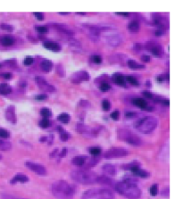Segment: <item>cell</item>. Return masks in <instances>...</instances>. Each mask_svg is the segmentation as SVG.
I'll return each instance as SVG.
<instances>
[{"mask_svg":"<svg viewBox=\"0 0 183 199\" xmlns=\"http://www.w3.org/2000/svg\"><path fill=\"white\" fill-rule=\"evenodd\" d=\"M40 114H41V115L44 117V119H48V118L52 116V112H51V110L48 109V108H43V109H41Z\"/></svg>","mask_w":183,"mask_h":199,"instance_id":"obj_35","label":"cell"},{"mask_svg":"<svg viewBox=\"0 0 183 199\" xmlns=\"http://www.w3.org/2000/svg\"><path fill=\"white\" fill-rule=\"evenodd\" d=\"M0 159H1V155H0Z\"/></svg>","mask_w":183,"mask_h":199,"instance_id":"obj_63","label":"cell"},{"mask_svg":"<svg viewBox=\"0 0 183 199\" xmlns=\"http://www.w3.org/2000/svg\"><path fill=\"white\" fill-rule=\"evenodd\" d=\"M58 152V148H56V150L55 151H53V153L50 154V156H51V158H53V157H55L56 155H57V154Z\"/></svg>","mask_w":183,"mask_h":199,"instance_id":"obj_59","label":"cell"},{"mask_svg":"<svg viewBox=\"0 0 183 199\" xmlns=\"http://www.w3.org/2000/svg\"><path fill=\"white\" fill-rule=\"evenodd\" d=\"M50 125H51V122H50V121H49L48 119H42V120L39 121V126H40L41 128L46 129V128H48Z\"/></svg>","mask_w":183,"mask_h":199,"instance_id":"obj_37","label":"cell"},{"mask_svg":"<svg viewBox=\"0 0 183 199\" xmlns=\"http://www.w3.org/2000/svg\"><path fill=\"white\" fill-rule=\"evenodd\" d=\"M52 193L57 199H73L74 187L65 180H57L52 185Z\"/></svg>","mask_w":183,"mask_h":199,"instance_id":"obj_2","label":"cell"},{"mask_svg":"<svg viewBox=\"0 0 183 199\" xmlns=\"http://www.w3.org/2000/svg\"><path fill=\"white\" fill-rule=\"evenodd\" d=\"M33 63H34V59L32 58V57H26V58L24 59V61H23V63H24V65H26V66H30V65H31Z\"/></svg>","mask_w":183,"mask_h":199,"instance_id":"obj_45","label":"cell"},{"mask_svg":"<svg viewBox=\"0 0 183 199\" xmlns=\"http://www.w3.org/2000/svg\"><path fill=\"white\" fill-rule=\"evenodd\" d=\"M0 67H1V64H0Z\"/></svg>","mask_w":183,"mask_h":199,"instance_id":"obj_64","label":"cell"},{"mask_svg":"<svg viewBox=\"0 0 183 199\" xmlns=\"http://www.w3.org/2000/svg\"><path fill=\"white\" fill-rule=\"evenodd\" d=\"M89 80H90V75H89L88 72H86L84 71H79L77 73H74L71 76V82L76 83V84H79L81 81H87Z\"/></svg>","mask_w":183,"mask_h":199,"instance_id":"obj_12","label":"cell"},{"mask_svg":"<svg viewBox=\"0 0 183 199\" xmlns=\"http://www.w3.org/2000/svg\"><path fill=\"white\" fill-rule=\"evenodd\" d=\"M57 129L58 131H59V133H60V139L63 141L68 140V139L70 138V134H69L68 132L65 131L64 129H63L62 127H60V126H58Z\"/></svg>","mask_w":183,"mask_h":199,"instance_id":"obj_31","label":"cell"},{"mask_svg":"<svg viewBox=\"0 0 183 199\" xmlns=\"http://www.w3.org/2000/svg\"><path fill=\"white\" fill-rule=\"evenodd\" d=\"M128 29L130 32L132 33H137L140 30V24H139V22L138 21H136V20H133L131 21L129 25H128Z\"/></svg>","mask_w":183,"mask_h":199,"instance_id":"obj_25","label":"cell"},{"mask_svg":"<svg viewBox=\"0 0 183 199\" xmlns=\"http://www.w3.org/2000/svg\"><path fill=\"white\" fill-rule=\"evenodd\" d=\"M96 183H99L101 185H106V186H115V181L106 176H101V177H97Z\"/></svg>","mask_w":183,"mask_h":199,"instance_id":"obj_19","label":"cell"},{"mask_svg":"<svg viewBox=\"0 0 183 199\" xmlns=\"http://www.w3.org/2000/svg\"><path fill=\"white\" fill-rule=\"evenodd\" d=\"M71 177L76 182L84 185L96 183L97 179V176L88 169H79V170L72 171L71 172Z\"/></svg>","mask_w":183,"mask_h":199,"instance_id":"obj_3","label":"cell"},{"mask_svg":"<svg viewBox=\"0 0 183 199\" xmlns=\"http://www.w3.org/2000/svg\"><path fill=\"white\" fill-rule=\"evenodd\" d=\"M89 152L90 154L94 155V156H97V155H99L100 153H101V148L99 147H92L89 149Z\"/></svg>","mask_w":183,"mask_h":199,"instance_id":"obj_36","label":"cell"},{"mask_svg":"<svg viewBox=\"0 0 183 199\" xmlns=\"http://www.w3.org/2000/svg\"><path fill=\"white\" fill-rule=\"evenodd\" d=\"M146 48L150 50L151 53L155 56H156V57H161L162 55L163 54V47L161 45H159V44H155L153 42H148L146 44Z\"/></svg>","mask_w":183,"mask_h":199,"instance_id":"obj_11","label":"cell"},{"mask_svg":"<svg viewBox=\"0 0 183 199\" xmlns=\"http://www.w3.org/2000/svg\"><path fill=\"white\" fill-rule=\"evenodd\" d=\"M77 14H80V15H85V13H77Z\"/></svg>","mask_w":183,"mask_h":199,"instance_id":"obj_62","label":"cell"},{"mask_svg":"<svg viewBox=\"0 0 183 199\" xmlns=\"http://www.w3.org/2000/svg\"><path fill=\"white\" fill-rule=\"evenodd\" d=\"M66 154H67V148H63L62 149V152H61V154H60V157L61 158H63V157H64L65 155H66Z\"/></svg>","mask_w":183,"mask_h":199,"instance_id":"obj_55","label":"cell"},{"mask_svg":"<svg viewBox=\"0 0 183 199\" xmlns=\"http://www.w3.org/2000/svg\"><path fill=\"white\" fill-rule=\"evenodd\" d=\"M160 102L165 106H169V105H170V102H169L168 99H163V100H161Z\"/></svg>","mask_w":183,"mask_h":199,"instance_id":"obj_56","label":"cell"},{"mask_svg":"<svg viewBox=\"0 0 183 199\" xmlns=\"http://www.w3.org/2000/svg\"><path fill=\"white\" fill-rule=\"evenodd\" d=\"M132 104L137 106L138 108L142 109V110H145V111H152L154 109L153 106L148 105V103L145 99H142V98H134V99H132Z\"/></svg>","mask_w":183,"mask_h":199,"instance_id":"obj_13","label":"cell"},{"mask_svg":"<svg viewBox=\"0 0 183 199\" xmlns=\"http://www.w3.org/2000/svg\"><path fill=\"white\" fill-rule=\"evenodd\" d=\"M117 136L119 139L124 141L131 146H140L142 145V139L128 129H120L117 130Z\"/></svg>","mask_w":183,"mask_h":199,"instance_id":"obj_6","label":"cell"},{"mask_svg":"<svg viewBox=\"0 0 183 199\" xmlns=\"http://www.w3.org/2000/svg\"><path fill=\"white\" fill-rule=\"evenodd\" d=\"M15 39L13 36L4 35L0 37V43L5 47H11L14 44Z\"/></svg>","mask_w":183,"mask_h":199,"instance_id":"obj_17","label":"cell"},{"mask_svg":"<svg viewBox=\"0 0 183 199\" xmlns=\"http://www.w3.org/2000/svg\"><path fill=\"white\" fill-rule=\"evenodd\" d=\"M143 95H144V96H145L146 98H148V99H152V98L154 97V96L150 93L149 91H147V90H144V91H143Z\"/></svg>","mask_w":183,"mask_h":199,"instance_id":"obj_53","label":"cell"},{"mask_svg":"<svg viewBox=\"0 0 183 199\" xmlns=\"http://www.w3.org/2000/svg\"><path fill=\"white\" fill-rule=\"evenodd\" d=\"M157 193H158V187H157L156 184H155V185H153L152 187H150V195L152 197H155V196L157 195Z\"/></svg>","mask_w":183,"mask_h":199,"instance_id":"obj_41","label":"cell"},{"mask_svg":"<svg viewBox=\"0 0 183 199\" xmlns=\"http://www.w3.org/2000/svg\"><path fill=\"white\" fill-rule=\"evenodd\" d=\"M82 199H114V193L106 188H91L85 191Z\"/></svg>","mask_w":183,"mask_h":199,"instance_id":"obj_4","label":"cell"},{"mask_svg":"<svg viewBox=\"0 0 183 199\" xmlns=\"http://www.w3.org/2000/svg\"><path fill=\"white\" fill-rule=\"evenodd\" d=\"M115 190L129 199H137L141 197V190L135 183L123 180L115 186Z\"/></svg>","mask_w":183,"mask_h":199,"instance_id":"obj_1","label":"cell"},{"mask_svg":"<svg viewBox=\"0 0 183 199\" xmlns=\"http://www.w3.org/2000/svg\"><path fill=\"white\" fill-rule=\"evenodd\" d=\"M87 160H88V156L87 155H78V156L74 157L71 160V163L74 164V165H76V166L82 167V166L86 165Z\"/></svg>","mask_w":183,"mask_h":199,"instance_id":"obj_18","label":"cell"},{"mask_svg":"<svg viewBox=\"0 0 183 199\" xmlns=\"http://www.w3.org/2000/svg\"><path fill=\"white\" fill-rule=\"evenodd\" d=\"M25 166H27L31 172H33L38 175H46V168L43 165H40V164H36V163H32V162H26Z\"/></svg>","mask_w":183,"mask_h":199,"instance_id":"obj_10","label":"cell"},{"mask_svg":"<svg viewBox=\"0 0 183 199\" xmlns=\"http://www.w3.org/2000/svg\"><path fill=\"white\" fill-rule=\"evenodd\" d=\"M158 121L156 118L154 116H147L137 121L136 128L143 134H148L155 130Z\"/></svg>","mask_w":183,"mask_h":199,"instance_id":"obj_5","label":"cell"},{"mask_svg":"<svg viewBox=\"0 0 183 199\" xmlns=\"http://www.w3.org/2000/svg\"><path fill=\"white\" fill-rule=\"evenodd\" d=\"M53 66H54L53 63L50 60H47V59H44L41 62V63H40L41 69L44 71H46V72L51 71V70L53 69Z\"/></svg>","mask_w":183,"mask_h":199,"instance_id":"obj_26","label":"cell"},{"mask_svg":"<svg viewBox=\"0 0 183 199\" xmlns=\"http://www.w3.org/2000/svg\"><path fill=\"white\" fill-rule=\"evenodd\" d=\"M60 14H63V15H65V14H68L69 13H59Z\"/></svg>","mask_w":183,"mask_h":199,"instance_id":"obj_61","label":"cell"},{"mask_svg":"<svg viewBox=\"0 0 183 199\" xmlns=\"http://www.w3.org/2000/svg\"><path fill=\"white\" fill-rule=\"evenodd\" d=\"M57 31H59L60 32L64 33V34H66L68 36H72L74 35V32L70 29V27L65 25V24H52Z\"/></svg>","mask_w":183,"mask_h":199,"instance_id":"obj_15","label":"cell"},{"mask_svg":"<svg viewBox=\"0 0 183 199\" xmlns=\"http://www.w3.org/2000/svg\"><path fill=\"white\" fill-rule=\"evenodd\" d=\"M35 81L37 83L38 87L45 93H54L56 91V89L54 86L49 84L46 80L41 76H36Z\"/></svg>","mask_w":183,"mask_h":199,"instance_id":"obj_8","label":"cell"},{"mask_svg":"<svg viewBox=\"0 0 183 199\" xmlns=\"http://www.w3.org/2000/svg\"><path fill=\"white\" fill-rule=\"evenodd\" d=\"M110 88H111L110 85H109L108 83H106V82H103V83H101V85H100V87H99L100 90L103 91V92H105V91L109 90Z\"/></svg>","mask_w":183,"mask_h":199,"instance_id":"obj_44","label":"cell"},{"mask_svg":"<svg viewBox=\"0 0 183 199\" xmlns=\"http://www.w3.org/2000/svg\"><path fill=\"white\" fill-rule=\"evenodd\" d=\"M34 16L38 21H43L44 20V14L42 13H34Z\"/></svg>","mask_w":183,"mask_h":199,"instance_id":"obj_50","label":"cell"},{"mask_svg":"<svg viewBox=\"0 0 183 199\" xmlns=\"http://www.w3.org/2000/svg\"><path fill=\"white\" fill-rule=\"evenodd\" d=\"M156 80H157V81H163L164 80H165V75H159V76H157V78H156Z\"/></svg>","mask_w":183,"mask_h":199,"instance_id":"obj_57","label":"cell"},{"mask_svg":"<svg viewBox=\"0 0 183 199\" xmlns=\"http://www.w3.org/2000/svg\"><path fill=\"white\" fill-rule=\"evenodd\" d=\"M107 43L110 44L111 46L117 47V46L121 45V43H122V38H121L120 36L112 35L107 38Z\"/></svg>","mask_w":183,"mask_h":199,"instance_id":"obj_24","label":"cell"},{"mask_svg":"<svg viewBox=\"0 0 183 199\" xmlns=\"http://www.w3.org/2000/svg\"><path fill=\"white\" fill-rule=\"evenodd\" d=\"M5 118L7 121L13 123H16V114H15V107L13 106H10L5 111Z\"/></svg>","mask_w":183,"mask_h":199,"instance_id":"obj_16","label":"cell"},{"mask_svg":"<svg viewBox=\"0 0 183 199\" xmlns=\"http://www.w3.org/2000/svg\"><path fill=\"white\" fill-rule=\"evenodd\" d=\"M110 116L111 118L113 119V120H115V121H117L119 117H120V112L119 111H115V112H113L111 114H110Z\"/></svg>","mask_w":183,"mask_h":199,"instance_id":"obj_49","label":"cell"},{"mask_svg":"<svg viewBox=\"0 0 183 199\" xmlns=\"http://www.w3.org/2000/svg\"><path fill=\"white\" fill-rule=\"evenodd\" d=\"M11 147L12 145L10 142L3 140L2 139H0V150H2V151H7Z\"/></svg>","mask_w":183,"mask_h":199,"instance_id":"obj_32","label":"cell"},{"mask_svg":"<svg viewBox=\"0 0 183 199\" xmlns=\"http://www.w3.org/2000/svg\"><path fill=\"white\" fill-rule=\"evenodd\" d=\"M116 14H118V15H122V16H129V15H130L129 13H116Z\"/></svg>","mask_w":183,"mask_h":199,"instance_id":"obj_60","label":"cell"},{"mask_svg":"<svg viewBox=\"0 0 183 199\" xmlns=\"http://www.w3.org/2000/svg\"><path fill=\"white\" fill-rule=\"evenodd\" d=\"M43 47L53 52H59L61 50V46L57 42H53V41H45L43 43Z\"/></svg>","mask_w":183,"mask_h":199,"instance_id":"obj_20","label":"cell"},{"mask_svg":"<svg viewBox=\"0 0 183 199\" xmlns=\"http://www.w3.org/2000/svg\"><path fill=\"white\" fill-rule=\"evenodd\" d=\"M141 60H142L143 62H145V63H148V62L150 61V56H146V55H144V56H141Z\"/></svg>","mask_w":183,"mask_h":199,"instance_id":"obj_54","label":"cell"},{"mask_svg":"<svg viewBox=\"0 0 183 199\" xmlns=\"http://www.w3.org/2000/svg\"><path fill=\"white\" fill-rule=\"evenodd\" d=\"M29 181V178L27 176L23 175V174H17L15 175L13 179H11L10 183L11 184H15L16 182H21V183H25V182H28Z\"/></svg>","mask_w":183,"mask_h":199,"instance_id":"obj_27","label":"cell"},{"mask_svg":"<svg viewBox=\"0 0 183 199\" xmlns=\"http://www.w3.org/2000/svg\"><path fill=\"white\" fill-rule=\"evenodd\" d=\"M77 130L80 134H91V135H97V129H92L89 126L83 124V123H78L77 124Z\"/></svg>","mask_w":183,"mask_h":199,"instance_id":"obj_14","label":"cell"},{"mask_svg":"<svg viewBox=\"0 0 183 199\" xmlns=\"http://www.w3.org/2000/svg\"><path fill=\"white\" fill-rule=\"evenodd\" d=\"M69 46L71 47V48L72 50H74V51H76V52H79L80 49H81V45H80V43L78 40L74 39V38H70V39H69Z\"/></svg>","mask_w":183,"mask_h":199,"instance_id":"obj_29","label":"cell"},{"mask_svg":"<svg viewBox=\"0 0 183 199\" xmlns=\"http://www.w3.org/2000/svg\"><path fill=\"white\" fill-rule=\"evenodd\" d=\"M102 107H103V109L104 111H109L110 107H111L110 102L107 99H104L103 101H102Z\"/></svg>","mask_w":183,"mask_h":199,"instance_id":"obj_43","label":"cell"},{"mask_svg":"<svg viewBox=\"0 0 183 199\" xmlns=\"http://www.w3.org/2000/svg\"><path fill=\"white\" fill-rule=\"evenodd\" d=\"M130 171L135 176L140 177V178H146V177H148L149 175L148 172H146L145 170H143V169H140L139 166H134V167H132Z\"/></svg>","mask_w":183,"mask_h":199,"instance_id":"obj_23","label":"cell"},{"mask_svg":"<svg viewBox=\"0 0 183 199\" xmlns=\"http://www.w3.org/2000/svg\"><path fill=\"white\" fill-rule=\"evenodd\" d=\"M0 28L4 31H13V27L7 24H1Z\"/></svg>","mask_w":183,"mask_h":199,"instance_id":"obj_40","label":"cell"},{"mask_svg":"<svg viewBox=\"0 0 183 199\" xmlns=\"http://www.w3.org/2000/svg\"><path fill=\"white\" fill-rule=\"evenodd\" d=\"M152 18H153L154 24L157 27V30H161V31H164L165 30L168 29V27H169L168 21L165 18H163V16H161L160 14L155 13L152 15Z\"/></svg>","mask_w":183,"mask_h":199,"instance_id":"obj_9","label":"cell"},{"mask_svg":"<svg viewBox=\"0 0 183 199\" xmlns=\"http://www.w3.org/2000/svg\"><path fill=\"white\" fill-rule=\"evenodd\" d=\"M128 154V151L123 147H113L110 148L104 153V157L105 159H115V158H123Z\"/></svg>","mask_w":183,"mask_h":199,"instance_id":"obj_7","label":"cell"},{"mask_svg":"<svg viewBox=\"0 0 183 199\" xmlns=\"http://www.w3.org/2000/svg\"><path fill=\"white\" fill-rule=\"evenodd\" d=\"M57 120L59 121H61L62 123H68L69 121H70V120H71V117H70V115H69L68 114H65V113H64V114H59L57 116Z\"/></svg>","mask_w":183,"mask_h":199,"instance_id":"obj_33","label":"cell"},{"mask_svg":"<svg viewBox=\"0 0 183 199\" xmlns=\"http://www.w3.org/2000/svg\"><path fill=\"white\" fill-rule=\"evenodd\" d=\"M36 31L38 33L44 34V33H47L48 32V28L46 26H36Z\"/></svg>","mask_w":183,"mask_h":199,"instance_id":"obj_38","label":"cell"},{"mask_svg":"<svg viewBox=\"0 0 183 199\" xmlns=\"http://www.w3.org/2000/svg\"><path fill=\"white\" fill-rule=\"evenodd\" d=\"M57 72L58 75H60V76H64L65 75L64 70V68H63V66L61 64H58L57 66Z\"/></svg>","mask_w":183,"mask_h":199,"instance_id":"obj_47","label":"cell"},{"mask_svg":"<svg viewBox=\"0 0 183 199\" xmlns=\"http://www.w3.org/2000/svg\"><path fill=\"white\" fill-rule=\"evenodd\" d=\"M35 99L38 100V101L46 100V99H47V95H46V94H39V95H37V96H35Z\"/></svg>","mask_w":183,"mask_h":199,"instance_id":"obj_46","label":"cell"},{"mask_svg":"<svg viewBox=\"0 0 183 199\" xmlns=\"http://www.w3.org/2000/svg\"><path fill=\"white\" fill-rule=\"evenodd\" d=\"M127 64L130 69H144L145 68V65L138 63L135 60H129Z\"/></svg>","mask_w":183,"mask_h":199,"instance_id":"obj_30","label":"cell"},{"mask_svg":"<svg viewBox=\"0 0 183 199\" xmlns=\"http://www.w3.org/2000/svg\"><path fill=\"white\" fill-rule=\"evenodd\" d=\"M0 77L5 80H11L13 78V75L10 72H3V73H0Z\"/></svg>","mask_w":183,"mask_h":199,"instance_id":"obj_48","label":"cell"},{"mask_svg":"<svg viewBox=\"0 0 183 199\" xmlns=\"http://www.w3.org/2000/svg\"><path fill=\"white\" fill-rule=\"evenodd\" d=\"M9 137H10L9 131H7L6 129L0 128V139H8Z\"/></svg>","mask_w":183,"mask_h":199,"instance_id":"obj_39","label":"cell"},{"mask_svg":"<svg viewBox=\"0 0 183 199\" xmlns=\"http://www.w3.org/2000/svg\"><path fill=\"white\" fill-rule=\"evenodd\" d=\"M137 116V113L135 112H127L125 113L126 118H135Z\"/></svg>","mask_w":183,"mask_h":199,"instance_id":"obj_51","label":"cell"},{"mask_svg":"<svg viewBox=\"0 0 183 199\" xmlns=\"http://www.w3.org/2000/svg\"><path fill=\"white\" fill-rule=\"evenodd\" d=\"M125 80L126 81H128L130 84H131V85L134 86V87H137V86H138V81L136 80V78H134V77L131 76V75H128V76H126Z\"/></svg>","mask_w":183,"mask_h":199,"instance_id":"obj_34","label":"cell"},{"mask_svg":"<svg viewBox=\"0 0 183 199\" xmlns=\"http://www.w3.org/2000/svg\"><path fill=\"white\" fill-rule=\"evenodd\" d=\"M113 81L115 84L122 86V87H126V80L125 76L123 75L122 73H115L113 76Z\"/></svg>","mask_w":183,"mask_h":199,"instance_id":"obj_21","label":"cell"},{"mask_svg":"<svg viewBox=\"0 0 183 199\" xmlns=\"http://www.w3.org/2000/svg\"><path fill=\"white\" fill-rule=\"evenodd\" d=\"M103 172L106 175V177H114L116 174V169L114 165L111 164H105L103 166Z\"/></svg>","mask_w":183,"mask_h":199,"instance_id":"obj_22","label":"cell"},{"mask_svg":"<svg viewBox=\"0 0 183 199\" xmlns=\"http://www.w3.org/2000/svg\"><path fill=\"white\" fill-rule=\"evenodd\" d=\"M79 104H80V106H81L82 107H88V106H90V102H88L87 100H84V99H81Z\"/></svg>","mask_w":183,"mask_h":199,"instance_id":"obj_52","label":"cell"},{"mask_svg":"<svg viewBox=\"0 0 183 199\" xmlns=\"http://www.w3.org/2000/svg\"><path fill=\"white\" fill-rule=\"evenodd\" d=\"M163 33H164V31H161V30H156V32H155V34L156 36H162Z\"/></svg>","mask_w":183,"mask_h":199,"instance_id":"obj_58","label":"cell"},{"mask_svg":"<svg viewBox=\"0 0 183 199\" xmlns=\"http://www.w3.org/2000/svg\"><path fill=\"white\" fill-rule=\"evenodd\" d=\"M91 60L93 61V63H96V64H100L102 63V57L100 56H97V55L92 56Z\"/></svg>","mask_w":183,"mask_h":199,"instance_id":"obj_42","label":"cell"},{"mask_svg":"<svg viewBox=\"0 0 183 199\" xmlns=\"http://www.w3.org/2000/svg\"><path fill=\"white\" fill-rule=\"evenodd\" d=\"M13 92V89L11 87L6 84V83H1L0 84V95L5 96Z\"/></svg>","mask_w":183,"mask_h":199,"instance_id":"obj_28","label":"cell"}]
</instances>
